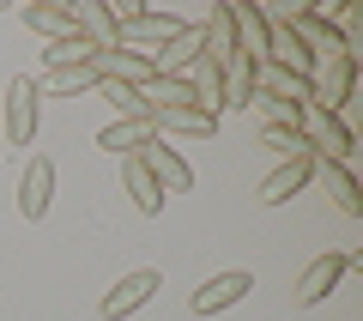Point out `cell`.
<instances>
[{
    "mask_svg": "<svg viewBox=\"0 0 363 321\" xmlns=\"http://www.w3.org/2000/svg\"><path fill=\"white\" fill-rule=\"evenodd\" d=\"M303 140H309L315 158H327V164H345L351 146H357V134H351L345 116H333V109H321V103H303Z\"/></svg>",
    "mask_w": 363,
    "mask_h": 321,
    "instance_id": "6da1fadb",
    "label": "cell"
},
{
    "mask_svg": "<svg viewBox=\"0 0 363 321\" xmlns=\"http://www.w3.org/2000/svg\"><path fill=\"white\" fill-rule=\"evenodd\" d=\"M157 291H164V273H157V267H133V273H121V279L104 291L97 315H104V321H128V315H140Z\"/></svg>",
    "mask_w": 363,
    "mask_h": 321,
    "instance_id": "7a4b0ae2",
    "label": "cell"
},
{
    "mask_svg": "<svg viewBox=\"0 0 363 321\" xmlns=\"http://www.w3.org/2000/svg\"><path fill=\"white\" fill-rule=\"evenodd\" d=\"M37 109H43L37 79H30V73H13V79H6V146L25 152V146L37 140Z\"/></svg>",
    "mask_w": 363,
    "mask_h": 321,
    "instance_id": "3957f363",
    "label": "cell"
},
{
    "mask_svg": "<svg viewBox=\"0 0 363 321\" xmlns=\"http://www.w3.org/2000/svg\"><path fill=\"white\" fill-rule=\"evenodd\" d=\"M357 61L363 55H333V61H321L315 67V79H309V91L315 97L309 103H321V109H333V116H345V103H351V91H357Z\"/></svg>",
    "mask_w": 363,
    "mask_h": 321,
    "instance_id": "277c9868",
    "label": "cell"
},
{
    "mask_svg": "<svg viewBox=\"0 0 363 321\" xmlns=\"http://www.w3.org/2000/svg\"><path fill=\"white\" fill-rule=\"evenodd\" d=\"M285 25L297 31V43H303L309 55H315V67L351 49V43H345V31H339V25H333L327 13H315V6H297V13H285Z\"/></svg>",
    "mask_w": 363,
    "mask_h": 321,
    "instance_id": "5b68a950",
    "label": "cell"
},
{
    "mask_svg": "<svg viewBox=\"0 0 363 321\" xmlns=\"http://www.w3.org/2000/svg\"><path fill=\"white\" fill-rule=\"evenodd\" d=\"M49 206H55V158L30 152L25 176H18V219L37 224V219H49Z\"/></svg>",
    "mask_w": 363,
    "mask_h": 321,
    "instance_id": "8992f818",
    "label": "cell"
},
{
    "mask_svg": "<svg viewBox=\"0 0 363 321\" xmlns=\"http://www.w3.org/2000/svg\"><path fill=\"white\" fill-rule=\"evenodd\" d=\"M339 279H345V249H321V255L303 267V279H297V309H315V303H327V297L339 291Z\"/></svg>",
    "mask_w": 363,
    "mask_h": 321,
    "instance_id": "52a82bcc",
    "label": "cell"
},
{
    "mask_svg": "<svg viewBox=\"0 0 363 321\" xmlns=\"http://www.w3.org/2000/svg\"><path fill=\"white\" fill-rule=\"evenodd\" d=\"M248 291H255V273L230 267V273H212V279L200 285L194 297H188V309H194V315H218V309H236Z\"/></svg>",
    "mask_w": 363,
    "mask_h": 321,
    "instance_id": "ba28073f",
    "label": "cell"
},
{
    "mask_svg": "<svg viewBox=\"0 0 363 321\" xmlns=\"http://www.w3.org/2000/svg\"><path fill=\"white\" fill-rule=\"evenodd\" d=\"M230 18H236V49H242V61H267V49H272V13L255 6V0H230Z\"/></svg>",
    "mask_w": 363,
    "mask_h": 321,
    "instance_id": "9c48e42d",
    "label": "cell"
},
{
    "mask_svg": "<svg viewBox=\"0 0 363 321\" xmlns=\"http://www.w3.org/2000/svg\"><path fill=\"white\" fill-rule=\"evenodd\" d=\"M91 73H97V79H116V85H145L157 67H152V55H145V49H128V43H121V49H97V55H91Z\"/></svg>",
    "mask_w": 363,
    "mask_h": 321,
    "instance_id": "30bf717a",
    "label": "cell"
},
{
    "mask_svg": "<svg viewBox=\"0 0 363 321\" xmlns=\"http://www.w3.org/2000/svg\"><path fill=\"white\" fill-rule=\"evenodd\" d=\"M140 158H145V170L157 176V188H164V194H188V188H194V164H188L176 146L145 140V146H140Z\"/></svg>",
    "mask_w": 363,
    "mask_h": 321,
    "instance_id": "8fae6325",
    "label": "cell"
},
{
    "mask_svg": "<svg viewBox=\"0 0 363 321\" xmlns=\"http://www.w3.org/2000/svg\"><path fill=\"white\" fill-rule=\"evenodd\" d=\"M315 182V152H297V158H279V164H272V176L260 182V200L267 206H285L291 194H303Z\"/></svg>",
    "mask_w": 363,
    "mask_h": 321,
    "instance_id": "7c38bea8",
    "label": "cell"
},
{
    "mask_svg": "<svg viewBox=\"0 0 363 321\" xmlns=\"http://www.w3.org/2000/svg\"><path fill=\"white\" fill-rule=\"evenodd\" d=\"M255 91H260V97L291 103V109H303V103L315 97V91H309V79H303V73H291V67H279V61H255Z\"/></svg>",
    "mask_w": 363,
    "mask_h": 321,
    "instance_id": "4fadbf2b",
    "label": "cell"
},
{
    "mask_svg": "<svg viewBox=\"0 0 363 321\" xmlns=\"http://www.w3.org/2000/svg\"><path fill=\"white\" fill-rule=\"evenodd\" d=\"M73 25L79 37H91L97 49H121V18L109 0H73Z\"/></svg>",
    "mask_w": 363,
    "mask_h": 321,
    "instance_id": "5bb4252c",
    "label": "cell"
},
{
    "mask_svg": "<svg viewBox=\"0 0 363 321\" xmlns=\"http://www.w3.org/2000/svg\"><path fill=\"white\" fill-rule=\"evenodd\" d=\"M152 134L157 140H212L218 134V116L188 103V109H169V116H152Z\"/></svg>",
    "mask_w": 363,
    "mask_h": 321,
    "instance_id": "9a60e30c",
    "label": "cell"
},
{
    "mask_svg": "<svg viewBox=\"0 0 363 321\" xmlns=\"http://www.w3.org/2000/svg\"><path fill=\"white\" fill-rule=\"evenodd\" d=\"M121 188H128V200L140 206L145 219H157V212H164V200H169V194L157 188V176L145 170V158H140V152H133V158H121Z\"/></svg>",
    "mask_w": 363,
    "mask_h": 321,
    "instance_id": "2e32d148",
    "label": "cell"
},
{
    "mask_svg": "<svg viewBox=\"0 0 363 321\" xmlns=\"http://www.w3.org/2000/svg\"><path fill=\"white\" fill-rule=\"evenodd\" d=\"M182 25H188V18H176V13H140V18H128V25H121V43L152 55V49H164Z\"/></svg>",
    "mask_w": 363,
    "mask_h": 321,
    "instance_id": "e0dca14e",
    "label": "cell"
},
{
    "mask_svg": "<svg viewBox=\"0 0 363 321\" xmlns=\"http://www.w3.org/2000/svg\"><path fill=\"white\" fill-rule=\"evenodd\" d=\"M194 61H200V25H182L164 49H152V67H157V73H169V79H188V67H194Z\"/></svg>",
    "mask_w": 363,
    "mask_h": 321,
    "instance_id": "ac0fdd59",
    "label": "cell"
},
{
    "mask_svg": "<svg viewBox=\"0 0 363 321\" xmlns=\"http://www.w3.org/2000/svg\"><path fill=\"white\" fill-rule=\"evenodd\" d=\"M315 182L333 194V206L345 212V219H363V194H357V176H351V164H327V158H315Z\"/></svg>",
    "mask_w": 363,
    "mask_h": 321,
    "instance_id": "d6986e66",
    "label": "cell"
},
{
    "mask_svg": "<svg viewBox=\"0 0 363 321\" xmlns=\"http://www.w3.org/2000/svg\"><path fill=\"white\" fill-rule=\"evenodd\" d=\"M18 18H25V31H43V37H73V6L67 0H30V6H18Z\"/></svg>",
    "mask_w": 363,
    "mask_h": 321,
    "instance_id": "ffe728a7",
    "label": "cell"
},
{
    "mask_svg": "<svg viewBox=\"0 0 363 321\" xmlns=\"http://www.w3.org/2000/svg\"><path fill=\"white\" fill-rule=\"evenodd\" d=\"M145 140H157L152 121H109V128L97 134V146H104V152H116V158H133Z\"/></svg>",
    "mask_w": 363,
    "mask_h": 321,
    "instance_id": "44dd1931",
    "label": "cell"
},
{
    "mask_svg": "<svg viewBox=\"0 0 363 321\" xmlns=\"http://www.w3.org/2000/svg\"><path fill=\"white\" fill-rule=\"evenodd\" d=\"M91 55H97V43L91 37H55L49 49H43V67H49V73H61V67H91Z\"/></svg>",
    "mask_w": 363,
    "mask_h": 321,
    "instance_id": "7402d4cb",
    "label": "cell"
},
{
    "mask_svg": "<svg viewBox=\"0 0 363 321\" xmlns=\"http://www.w3.org/2000/svg\"><path fill=\"white\" fill-rule=\"evenodd\" d=\"M91 97H104L109 109H116V121H152L145 116V103H140V85H116V79H97V91Z\"/></svg>",
    "mask_w": 363,
    "mask_h": 321,
    "instance_id": "603a6c76",
    "label": "cell"
},
{
    "mask_svg": "<svg viewBox=\"0 0 363 321\" xmlns=\"http://www.w3.org/2000/svg\"><path fill=\"white\" fill-rule=\"evenodd\" d=\"M37 91H49V97H91L97 91V73L91 67H61V73H43Z\"/></svg>",
    "mask_w": 363,
    "mask_h": 321,
    "instance_id": "cb8c5ba5",
    "label": "cell"
},
{
    "mask_svg": "<svg viewBox=\"0 0 363 321\" xmlns=\"http://www.w3.org/2000/svg\"><path fill=\"white\" fill-rule=\"evenodd\" d=\"M255 97V61H230L224 67V109H248Z\"/></svg>",
    "mask_w": 363,
    "mask_h": 321,
    "instance_id": "d4e9b609",
    "label": "cell"
},
{
    "mask_svg": "<svg viewBox=\"0 0 363 321\" xmlns=\"http://www.w3.org/2000/svg\"><path fill=\"white\" fill-rule=\"evenodd\" d=\"M248 116H255L260 128H297V116H303V109H291V103L260 97V91H255V97H248Z\"/></svg>",
    "mask_w": 363,
    "mask_h": 321,
    "instance_id": "484cf974",
    "label": "cell"
},
{
    "mask_svg": "<svg viewBox=\"0 0 363 321\" xmlns=\"http://www.w3.org/2000/svg\"><path fill=\"white\" fill-rule=\"evenodd\" d=\"M260 140H267V152H279V158L309 152V140H303V121H297V128H260Z\"/></svg>",
    "mask_w": 363,
    "mask_h": 321,
    "instance_id": "4316f807",
    "label": "cell"
}]
</instances>
